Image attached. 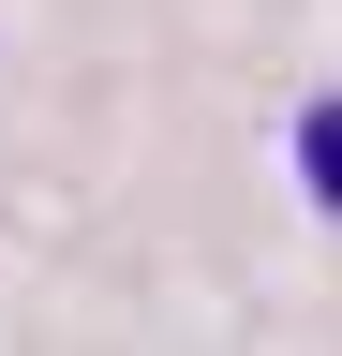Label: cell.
Segmentation results:
<instances>
[{
  "mask_svg": "<svg viewBox=\"0 0 342 356\" xmlns=\"http://www.w3.org/2000/svg\"><path fill=\"white\" fill-rule=\"evenodd\" d=\"M297 163H313V208H342V104L297 119Z\"/></svg>",
  "mask_w": 342,
  "mask_h": 356,
  "instance_id": "cell-1",
  "label": "cell"
}]
</instances>
